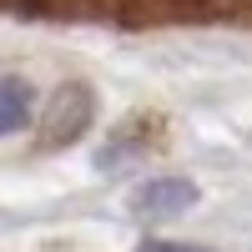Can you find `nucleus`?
<instances>
[{
  "instance_id": "nucleus-2",
  "label": "nucleus",
  "mask_w": 252,
  "mask_h": 252,
  "mask_svg": "<svg viewBox=\"0 0 252 252\" xmlns=\"http://www.w3.org/2000/svg\"><path fill=\"white\" fill-rule=\"evenodd\" d=\"M91 111H96V101H91V91L86 86H61L56 96H51V111H46V146H66V141H76L81 131L91 126Z\"/></svg>"
},
{
  "instance_id": "nucleus-1",
  "label": "nucleus",
  "mask_w": 252,
  "mask_h": 252,
  "mask_svg": "<svg viewBox=\"0 0 252 252\" xmlns=\"http://www.w3.org/2000/svg\"><path fill=\"white\" fill-rule=\"evenodd\" d=\"M202 202V187L187 182V177H152L131 192V217L141 222H166V217H182L187 207Z\"/></svg>"
},
{
  "instance_id": "nucleus-3",
  "label": "nucleus",
  "mask_w": 252,
  "mask_h": 252,
  "mask_svg": "<svg viewBox=\"0 0 252 252\" xmlns=\"http://www.w3.org/2000/svg\"><path fill=\"white\" fill-rule=\"evenodd\" d=\"M31 106H35L31 81H20V76H0V136L20 131V126L31 121Z\"/></svg>"
},
{
  "instance_id": "nucleus-4",
  "label": "nucleus",
  "mask_w": 252,
  "mask_h": 252,
  "mask_svg": "<svg viewBox=\"0 0 252 252\" xmlns=\"http://www.w3.org/2000/svg\"><path fill=\"white\" fill-rule=\"evenodd\" d=\"M136 252H212V247H197V242H141Z\"/></svg>"
}]
</instances>
